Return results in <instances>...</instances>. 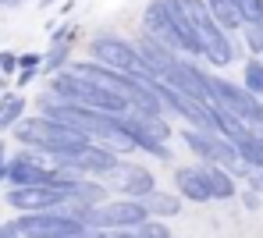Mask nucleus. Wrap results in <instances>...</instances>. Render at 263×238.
Here are the masks:
<instances>
[{
  "instance_id": "obj_1",
  "label": "nucleus",
  "mask_w": 263,
  "mask_h": 238,
  "mask_svg": "<svg viewBox=\"0 0 263 238\" xmlns=\"http://www.w3.org/2000/svg\"><path fill=\"white\" fill-rule=\"evenodd\" d=\"M142 29L153 43L167 47L171 53H185V57H203L199 43H196V32L181 11L178 0H149L146 11H142Z\"/></svg>"
},
{
  "instance_id": "obj_2",
  "label": "nucleus",
  "mask_w": 263,
  "mask_h": 238,
  "mask_svg": "<svg viewBox=\"0 0 263 238\" xmlns=\"http://www.w3.org/2000/svg\"><path fill=\"white\" fill-rule=\"evenodd\" d=\"M18 139H22L25 146H32L40 156H50L57 167H68L86 146H92L89 139L75 135L71 128L50 121V117H43V114L32 117V121H25V125H18Z\"/></svg>"
},
{
  "instance_id": "obj_3",
  "label": "nucleus",
  "mask_w": 263,
  "mask_h": 238,
  "mask_svg": "<svg viewBox=\"0 0 263 238\" xmlns=\"http://www.w3.org/2000/svg\"><path fill=\"white\" fill-rule=\"evenodd\" d=\"M178 4H181L189 25H192V32H196L199 53H203L214 68H228V64L235 61V43L228 39L224 29H217V22L210 18L206 4H203V0H178Z\"/></svg>"
},
{
  "instance_id": "obj_4",
  "label": "nucleus",
  "mask_w": 263,
  "mask_h": 238,
  "mask_svg": "<svg viewBox=\"0 0 263 238\" xmlns=\"http://www.w3.org/2000/svg\"><path fill=\"white\" fill-rule=\"evenodd\" d=\"M75 217L86 231H135L146 221V210L135 199H107L100 206L79 210Z\"/></svg>"
},
{
  "instance_id": "obj_5",
  "label": "nucleus",
  "mask_w": 263,
  "mask_h": 238,
  "mask_svg": "<svg viewBox=\"0 0 263 238\" xmlns=\"http://www.w3.org/2000/svg\"><path fill=\"white\" fill-rule=\"evenodd\" d=\"M92 57H96L100 68H110V71H118V75H128L135 82H157V78L146 71L139 50L132 47V43H125L121 36H96V39H92Z\"/></svg>"
},
{
  "instance_id": "obj_6",
  "label": "nucleus",
  "mask_w": 263,
  "mask_h": 238,
  "mask_svg": "<svg viewBox=\"0 0 263 238\" xmlns=\"http://www.w3.org/2000/svg\"><path fill=\"white\" fill-rule=\"evenodd\" d=\"M14 231L22 238H68L82 235L86 228L68 213V210H36V213H22L11 221Z\"/></svg>"
},
{
  "instance_id": "obj_7",
  "label": "nucleus",
  "mask_w": 263,
  "mask_h": 238,
  "mask_svg": "<svg viewBox=\"0 0 263 238\" xmlns=\"http://www.w3.org/2000/svg\"><path fill=\"white\" fill-rule=\"evenodd\" d=\"M210 103L220 107V110H228L231 117H238L246 128L256 121V114H260V100L256 96H249L242 86H235V82H228V78H217V75H210Z\"/></svg>"
},
{
  "instance_id": "obj_8",
  "label": "nucleus",
  "mask_w": 263,
  "mask_h": 238,
  "mask_svg": "<svg viewBox=\"0 0 263 238\" xmlns=\"http://www.w3.org/2000/svg\"><path fill=\"white\" fill-rule=\"evenodd\" d=\"M181 139L185 146L192 149V153H199L203 160H210V164H217V167H238V153H235V146L228 143L224 135L217 132H199V128H185L181 132Z\"/></svg>"
},
{
  "instance_id": "obj_9",
  "label": "nucleus",
  "mask_w": 263,
  "mask_h": 238,
  "mask_svg": "<svg viewBox=\"0 0 263 238\" xmlns=\"http://www.w3.org/2000/svg\"><path fill=\"white\" fill-rule=\"evenodd\" d=\"M164 86H171L175 93L189 96V100H196V103H210V75H206L203 68H196L192 61H181V57H178L175 68H171L167 78H164Z\"/></svg>"
},
{
  "instance_id": "obj_10",
  "label": "nucleus",
  "mask_w": 263,
  "mask_h": 238,
  "mask_svg": "<svg viewBox=\"0 0 263 238\" xmlns=\"http://www.w3.org/2000/svg\"><path fill=\"white\" fill-rule=\"evenodd\" d=\"M103 182L118 185V189L125 192V199H135V203L153 192V174H149L146 167H139V164H125V160H118V164L103 174Z\"/></svg>"
},
{
  "instance_id": "obj_11",
  "label": "nucleus",
  "mask_w": 263,
  "mask_h": 238,
  "mask_svg": "<svg viewBox=\"0 0 263 238\" xmlns=\"http://www.w3.org/2000/svg\"><path fill=\"white\" fill-rule=\"evenodd\" d=\"M7 203L22 213H36V210H64L68 195L57 189H7Z\"/></svg>"
},
{
  "instance_id": "obj_12",
  "label": "nucleus",
  "mask_w": 263,
  "mask_h": 238,
  "mask_svg": "<svg viewBox=\"0 0 263 238\" xmlns=\"http://www.w3.org/2000/svg\"><path fill=\"white\" fill-rule=\"evenodd\" d=\"M114 164H118V153H110V149L92 143V146H86L68 167H61V171H71V174H107Z\"/></svg>"
},
{
  "instance_id": "obj_13",
  "label": "nucleus",
  "mask_w": 263,
  "mask_h": 238,
  "mask_svg": "<svg viewBox=\"0 0 263 238\" xmlns=\"http://www.w3.org/2000/svg\"><path fill=\"white\" fill-rule=\"evenodd\" d=\"M135 50H139V57H142L146 71H149V75H153L157 82H164V78H167V71L175 68V61H178L171 50H167V47H160V43H153L149 36H142V43H139Z\"/></svg>"
},
{
  "instance_id": "obj_14",
  "label": "nucleus",
  "mask_w": 263,
  "mask_h": 238,
  "mask_svg": "<svg viewBox=\"0 0 263 238\" xmlns=\"http://www.w3.org/2000/svg\"><path fill=\"white\" fill-rule=\"evenodd\" d=\"M175 189L192 199V203H206L210 199V185H206V171L203 167H178L175 171Z\"/></svg>"
},
{
  "instance_id": "obj_15",
  "label": "nucleus",
  "mask_w": 263,
  "mask_h": 238,
  "mask_svg": "<svg viewBox=\"0 0 263 238\" xmlns=\"http://www.w3.org/2000/svg\"><path fill=\"white\" fill-rule=\"evenodd\" d=\"M142 203V210H146V217L153 221V217H178V210H181V203H178L175 195H167V192H149L146 199H139Z\"/></svg>"
},
{
  "instance_id": "obj_16",
  "label": "nucleus",
  "mask_w": 263,
  "mask_h": 238,
  "mask_svg": "<svg viewBox=\"0 0 263 238\" xmlns=\"http://www.w3.org/2000/svg\"><path fill=\"white\" fill-rule=\"evenodd\" d=\"M71 29H61L57 36H53V47H50V53L43 57V71H50V75H61V64L68 61V50H71Z\"/></svg>"
},
{
  "instance_id": "obj_17",
  "label": "nucleus",
  "mask_w": 263,
  "mask_h": 238,
  "mask_svg": "<svg viewBox=\"0 0 263 238\" xmlns=\"http://www.w3.org/2000/svg\"><path fill=\"white\" fill-rule=\"evenodd\" d=\"M203 4H206L210 18L217 22V29H224V32L242 29V18H238V11H235V4H231V0H203Z\"/></svg>"
},
{
  "instance_id": "obj_18",
  "label": "nucleus",
  "mask_w": 263,
  "mask_h": 238,
  "mask_svg": "<svg viewBox=\"0 0 263 238\" xmlns=\"http://www.w3.org/2000/svg\"><path fill=\"white\" fill-rule=\"evenodd\" d=\"M203 171H206V185H210V199H231L235 195V182H231V174L217 167V164H203Z\"/></svg>"
},
{
  "instance_id": "obj_19",
  "label": "nucleus",
  "mask_w": 263,
  "mask_h": 238,
  "mask_svg": "<svg viewBox=\"0 0 263 238\" xmlns=\"http://www.w3.org/2000/svg\"><path fill=\"white\" fill-rule=\"evenodd\" d=\"M242 89L249 96H256V100H263V61L260 57L246 61V82H242Z\"/></svg>"
},
{
  "instance_id": "obj_20",
  "label": "nucleus",
  "mask_w": 263,
  "mask_h": 238,
  "mask_svg": "<svg viewBox=\"0 0 263 238\" xmlns=\"http://www.w3.org/2000/svg\"><path fill=\"white\" fill-rule=\"evenodd\" d=\"M22 114H25V96H18V93L0 96V125H14Z\"/></svg>"
},
{
  "instance_id": "obj_21",
  "label": "nucleus",
  "mask_w": 263,
  "mask_h": 238,
  "mask_svg": "<svg viewBox=\"0 0 263 238\" xmlns=\"http://www.w3.org/2000/svg\"><path fill=\"white\" fill-rule=\"evenodd\" d=\"M231 4H235L242 25H256V22H263V0H231Z\"/></svg>"
},
{
  "instance_id": "obj_22",
  "label": "nucleus",
  "mask_w": 263,
  "mask_h": 238,
  "mask_svg": "<svg viewBox=\"0 0 263 238\" xmlns=\"http://www.w3.org/2000/svg\"><path fill=\"white\" fill-rule=\"evenodd\" d=\"M135 238H171V231H167V224L164 221H142L139 228H135Z\"/></svg>"
},
{
  "instance_id": "obj_23",
  "label": "nucleus",
  "mask_w": 263,
  "mask_h": 238,
  "mask_svg": "<svg viewBox=\"0 0 263 238\" xmlns=\"http://www.w3.org/2000/svg\"><path fill=\"white\" fill-rule=\"evenodd\" d=\"M18 64H22V75H18V82H29L40 68H43V57L40 53H29V57H18Z\"/></svg>"
},
{
  "instance_id": "obj_24",
  "label": "nucleus",
  "mask_w": 263,
  "mask_h": 238,
  "mask_svg": "<svg viewBox=\"0 0 263 238\" xmlns=\"http://www.w3.org/2000/svg\"><path fill=\"white\" fill-rule=\"evenodd\" d=\"M14 64H18V57H14V53H0V71H4V75H7Z\"/></svg>"
},
{
  "instance_id": "obj_25",
  "label": "nucleus",
  "mask_w": 263,
  "mask_h": 238,
  "mask_svg": "<svg viewBox=\"0 0 263 238\" xmlns=\"http://www.w3.org/2000/svg\"><path fill=\"white\" fill-rule=\"evenodd\" d=\"M0 238H22L14 231V224H0Z\"/></svg>"
},
{
  "instance_id": "obj_26",
  "label": "nucleus",
  "mask_w": 263,
  "mask_h": 238,
  "mask_svg": "<svg viewBox=\"0 0 263 238\" xmlns=\"http://www.w3.org/2000/svg\"><path fill=\"white\" fill-rule=\"evenodd\" d=\"M7 149H4V143H0V182H4V164H7V156H4Z\"/></svg>"
},
{
  "instance_id": "obj_27",
  "label": "nucleus",
  "mask_w": 263,
  "mask_h": 238,
  "mask_svg": "<svg viewBox=\"0 0 263 238\" xmlns=\"http://www.w3.org/2000/svg\"><path fill=\"white\" fill-rule=\"evenodd\" d=\"M0 4H7V7H18V4H22V0H0Z\"/></svg>"
},
{
  "instance_id": "obj_28",
  "label": "nucleus",
  "mask_w": 263,
  "mask_h": 238,
  "mask_svg": "<svg viewBox=\"0 0 263 238\" xmlns=\"http://www.w3.org/2000/svg\"><path fill=\"white\" fill-rule=\"evenodd\" d=\"M260 185H263V171H260Z\"/></svg>"
},
{
  "instance_id": "obj_29",
  "label": "nucleus",
  "mask_w": 263,
  "mask_h": 238,
  "mask_svg": "<svg viewBox=\"0 0 263 238\" xmlns=\"http://www.w3.org/2000/svg\"><path fill=\"white\" fill-rule=\"evenodd\" d=\"M0 89H4V82H0Z\"/></svg>"
},
{
  "instance_id": "obj_30",
  "label": "nucleus",
  "mask_w": 263,
  "mask_h": 238,
  "mask_svg": "<svg viewBox=\"0 0 263 238\" xmlns=\"http://www.w3.org/2000/svg\"><path fill=\"white\" fill-rule=\"evenodd\" d=\"M43 4H50V0H43Z\"/></svg>"
},
{
  "instance_id": "obj_31",
  "label": "nucleus",
  "mask_w": 263,
  "mask_h": 238,
  "mask_svg": "<svg viewBox=\"0 0 263 238\" xmlns=\"http://www.w3.org/2000/svg\"><path fill=\"white\" fill-rule=\"evenodd\" d=\"M260 107H263V100H260Z\"/></svg>"
}]
</instances>
